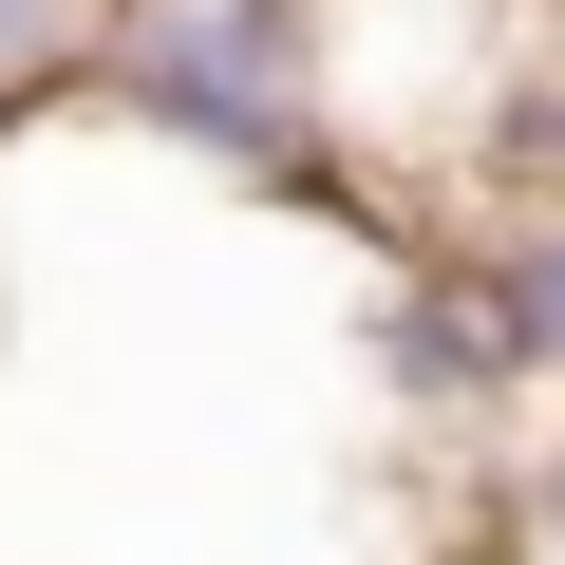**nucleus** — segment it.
<instances>
[{"instance_id":"1","label":"nucleus","mask_w":565,"mask_h":565,"mask_svg":"<svg viewBox=\"0 0 565 565\" xmlns=\"http://www.w3.org/2000/svg\"><path fill=\"white\" fill-rule=\"evenodd\" d=\"M95 95L226 170V189H321L340 170V114H321V0H114V57Z\"/></svg>"},{"instance_id":"2","label":"nucleus","mask_w":565,"mask_h":565,"mask_svg":"<svg viewBox=\"0 0 565 565\" xmlns=\"http://www.w3.org/2000/svg\"><path fill=\"white\" fill-rule=\"evenodd\" d=\"M452 264H471V302H490V340H509L527 415H565V189H471Z\"/></svg>"},{"instance_id":"3","label":"nucleus","mask_w":565,"mask_h":565,"mask_svg":"<svg viewBox=\"0 0 565 565\" xmlns=\"http://www.w3.org/2000/svg\"><path fill=\"white\" fill-rule=\"evenodd\" d=\"M95 57H114V0H0V132L95 95Z\"/></svg>"},{"instance_id":"4","label":"nucleus","mask_w":565,"mask_h":565,"mask_svg":"<svg viewBox=\"0 0 565 565\" xmlns=\"http://www.w3.org/2000/svg\"><path fill=\"white\" fill-rule=\"evenodd\" d=\"M509 565H565V452L527 471V509H509Z\"/></svg>"}]
</instances>
